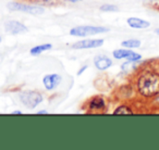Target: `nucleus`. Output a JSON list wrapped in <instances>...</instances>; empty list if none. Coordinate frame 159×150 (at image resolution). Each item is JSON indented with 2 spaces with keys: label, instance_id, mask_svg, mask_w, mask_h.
Segmentation results:
<instances>
[{
  "label": "nucleus",
  "instance_id": "f257e3e1",
  "mask_svg": "<svg viewBox=\"0 0 159 150\" xmlns=\"http://www.w3.org/2000/svg\"><path fill=\"white\" fill-rule=\"evenodd\" d=\"M137 88L144 97H152L159 94V74L155 72H145L137 81Z\"/></svg>",
  "mask_w": 159,
  "mask_h": 150
},
{
  "label": "nucleus",
  "instance_id": "f03ea898",
  "mask_svg": "<svg viewBox=\"0 0 159 150\" xmlns=\"http://www.w3.org/2000/svg\"><path fill=\"white\" fill-rule=\"evenodd\" d=\"M109 29L106 27H96V26H77L70 31V34L73 36H89L96 35V34L105 33Z\"/></svg>",
  "mask_w": 159,
  "mask_h": 150
},
{
  "label": "nucleus",
  "instance_id": "7ed1b4c3",
  "mask_svg": "<svg viewBox=\"0 0 159 150\" xmlns=\"http://www.w3.org/2000/svg\"><path fill=\"white\" fill-rule=\"evenodd\" d=\"M8 8L12 11H22L25 13L33 14V15H37V14H43L45 11L44 8L38 7V6H26L22 5V3L18 2H12L8 5Z\"/></svg>",
  "mask_w": 159,
  "mask_h": 150
},
{
  "label": "nucleus",
  "instance_id": "20e7f679",
  "mask_svg": "<svg viewBox=\"0 0 159 150\" xmlns=\"http://www.w3.org/2000/svg\"><path fill=\"white\" fill-rule=\"evenodd\" d=\"M20 100L30 108H35L39 102H42V95L36 91H25L20 95Z\"/></svg>",
  "mask_w": 159,
  "mask_h": 150
},
{
  "label": "nucleus",
  "instance_id": "39448f33",
  "mask_svg": "<svg viewBox=\"0 0 159 150\" xmlns=\"http://www.w3.org/2000/svg\"><path fill=\"white\" fill-rule=\"evenodd\" d=\"M104 40L102 39H86L81 40V42H75L72 46L74 49H91V48H97V47L102 46Z\"/></svg>",
  "mask_w": 159,
  "mask_h": 150
},
{
  "label": "nucleus",
  "instance_id": "423d86ee",
  "mask_svg": "<svg viewBox=\"0 0 159 150\" xmlns=\"http://www.w3.org/2000/svg\"><path fill=\"white\" fill-rule=\"evenodd\" d=\"M44 82V85L46 87L47 90H52L55 89L58 85L61 82V76L58 74H50V75H46L43 80Z\"/></svg>",
  "mask_w": 159,
  "mask_h": 150
},
{
  "label": "nucleus",
  "instance_id": "0eeeda50",
  "mask_svg": "<svg viewBox=\"0 0 159 150\" xmlns=\"http://www.w3.org/2000/svg\"><path fill=\"white\" fill-rule=\"evenodd\" d=\"M5 29L8 33H11V34H21V33H25L27 31L25 25H23L22 23L16 22V21L7 22L5 24Z\"/></svg>",
  "mask_w": 159,
  "mask_h": 150
},
{
  "label": "nucleus",
  "instance_id": "6e6552de",
  "mask_svg": "<svg viewBox=\"0 0 159 150\" xmlns=\"http://www.w3.org/2000/svg\"><path fill=\"white\" fill-rule=\"evenodd\" d=\"M113 55L117 59H123V58H126L130 61H137V60L141 59V55L136 52H133V51L130 50H122V49H119V50H116L113 52Z\"/></svg>",
  "mask_w": 159,
  "mask_h": 150
},
{
  "label": "nucleus",
  "instance_id": "1a4fd4ad",
  "mask_svg": "<svg viewBox=\"0 0 159 150\" xmlns=\"http://www.w3.org/2000/svg\"><path fill=\"white\" fill-rule=\"evenodd\" d=\"M94 63L95 66L98 70H107L108 68H110L112 62L109 59L108 57H105V55H97V57L94 59Z\"/></svg>",
  "mask_w": 159,
  "mask_h": 150
},
{
  "label": "nucleus",
  "instance_id": "9d476101",
  "mask_svg": "<svg viewBox=\"0 0 159 150\" xmlns=\"http://www.w3.org/2000/svg\"><path fill=\"white\" fill-rule=\"evenodd\" d=\"M128 24L133 29H146L149 26V22H146L137 18H130L128 20Z\"/></svg>",
  "mask_w": 159,
  "mask_h": 150
},
{
  "label": "nucleus",
  "instance_id": "9b49d317",
  "mask_svg": "<svg viewBox=\"0 0 159 150\" xmlns=\"http://www.w3.org/2000/svg\"><path fill=\"white\" fill-rule=\"evenodd\" d=\"M105 108V100L102 97H95L89 102V109L91 110H102Z\"/></svg>",
  "mask_w": 159,
  "mask_h": 150
},
{
  "label": "nucleus",
  "instance_id": "f8f14e48",
  "mask_svg": "<svg viewBox=\"0 0 159 150\" xmlns=\"http://www.w3.org/2000/svg\"><path fill=\"white\" fill-rule=\"evenodd\" d=\"M49 49H51L50 44H45V45H40V46H36L31 49V55H39V53H42L43 51L49 50Z\"/></svg>",
  "mask_w": 159,
  "mask_h": 150
},
{
  "label": "nucleus",
  "instance_id": "ddd939ff",
  "mask_svg": "<svg viewBox=\"0 0 159 150\" xmlns=\"http://www.w3.org/2000/svg\"><path fill=\"white\" fill-rule=\"evenodd\" d=\"M122 46L126 47V48H137L141 46V42L137 39H129L122 42Z\"/></svg>",
  "mask_w": 159,
  "mask_h": 150
},
{
  "label": "nucleus",
  "instance_id": "4468645a",
  "mask_svg": "<svg viewBox=\"0 0 159 150\" xmlns=\"http://www.w3.org/2000/svg\"><path fill=\"white\" fill-rule=\"evenodd\" d=\"M115 114H132V110L129 109L126 106H120L118 109L115 110Z\"/></svg>",
  "mask_w": 159,
  "mask_h": 150
},
{
  "label": "nucleus",
  "instance_id": "2eb2a0df",
  "mask_svg": "<svg viewBox=\"0 0 159 150\" xmlns=\"http://www.w3.org/2000/svg\"><path fill=\"white\" fill-rule=\"evenodd\" d=\"M102 11H106V12H112V11H118V7L116 6H111V5H105L100 7Z\"/></svg>",
  "mask_w": 159,
  "mask_h": 150
},
{
  "label": "nucleus",
  "instance_id": "dca6fc26",
  "mask_svg": "<svg viewBox=\"0 0 159 150\" xmlns=\"http://www.w3.org/2000/svg\"><path fill=\"white\" fill-rule=\"evenodd\" d=\"M85 68H86V66H83V68H81V70H80V71H79V73H77V75H80V74H82V73H83V71H84V70H85Z\"/></svg>",
  "mask_w": 159,
  "mask_h": 150
},
{
  "label": "nucleus",
  "instance_id": "f3484780",
  "mask_svg": "<svg viewBox=\"0 0 159 150\" xmlns=\"http://www.w3.org/2000/svg\"><path fill=\"white\" fill-rule=\"evenodd\" d=\"M46 113H47L46 110H43V111H39V112H38V114H46Z\"/></svg>",
  "mask_w": 159,
  "mask_h": 150
},
{
  "label": "nucleus",
  "instance_id": "a211bd4d",
  "mask_svg": "<svg viewBox=\"0 0 159 150\" xmlns=\"http://www.w3.org/2000/svg\"><path fill=\"white\" fill-rule=\"evenodd\" d=\"M13 114H21V111H14Z\"/></svg>",
  "mask_w": 159,
  "mask_h": 150
},
{
  "label": "nucleus",
  "instance_id": "6ab92c4d",
  "mask_svg": "<svg viewBox=\"0 0 159 150\" xmlns=\"http://www.w3.org/2000/svg\"><path fill=\"white\" fill-rule=\"evenodd\" d=\"M69 1H71V2H77V1H80V0H69Z\"/></svg>",
  "mask_w": 159,
  "mask_h": 150
},
{
  "label": "nucleus",
  "instance_id": "aec40b11",
  "mask_svg": "<svg viewBox=\"0 0 159 150\" xmlns=\"http://www.w3.org/2000/svg\"><path fill=\"white\" fill-rule=\"evenodd\" d=\"M156 33H157V34H158V35H159V29H156Z\"/></svg>",
  "mask_w": 159,
  "mask_h": 150
},
{
  "label": "nucleus",
  "instance_id": "412c9836",
  "mask_svg": "<svg viewBox=\"0 0 159 150\" xmlns=\"http://www.w3.org/2000/svg\"><path fill=\"white\" fill-rule=\"evenodd\" d=\"M0 42H1V37H0Z\"/></svg>",
  "mask_w": 159,
  "mask_h": 150
}]
</instances>
